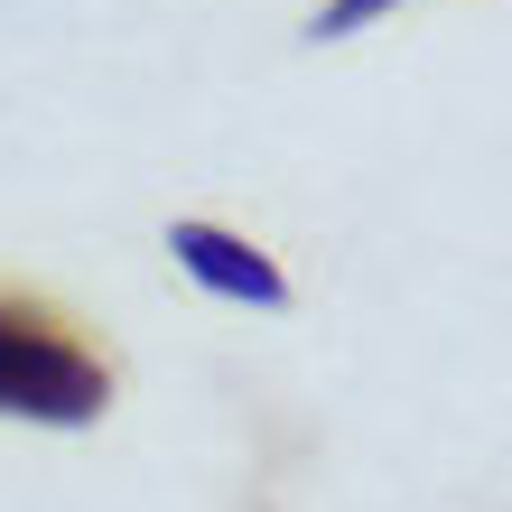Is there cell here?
<instances>
[{
	"label": "cell",
	"mask_w": 512,
	"mask_h": 512,
	"mask_svg": "<svg viewBox=\"0 0 512 512\" xmlns=\"http://www.w3.org/2000/svg\"><path fill=\"white\" fill-rule=\"evenodd\" d=\"M112 373L84 354L66 326L28 298H0V410L10 419H47V429H84L103 419Z\"/></svg>",
	"instance_id": "6da1fadb"
},
{
	"label": "cell",
	"mask_w": 512,
	"mask_h": 512,
	"mask_svg": "<svg viewBox=\"0 0 512 512\" xmlns=\"http://www.w3.org/2000/svg\"><path fill=\"white\" fill-rule=\"evenodd\" d=\"M168 252L187 261L205 289H224V298H252V308H280V298H289V280H280V270H270L252 243H243V233H215V224H177V233H168Z\"/></svg>",
	"instance_id": "7a4b0ae2"
},
{
	"label": "cell",
	"mask_w": 512,
	"mask_h": 512,
	"mask_svg": "<svg viewBox=\"0 0 512 512\" xmlns=\"http://www.w3.org/2000/svg\"><path fill=\"white\" fill-rule=\"evenodd\" d=\"M382 10H391V0H336V10H317V38H345V28H364Z\"/></svg>",
	"instance_id": "3957f363"
}]
</instances>
